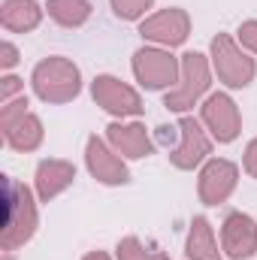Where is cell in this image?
Masks as SVG:
<instances>
[{"label": "cell", "mask_w": 257, "mask_h": 260, "mask_svg": "<svg viewBox=\"0 0 257 260\" xmlns=\"http://www.w3.org/2000/svg\"><path fill=\"white\" fill-rule=\"evenodd\" d=\"M242 167H245V173L257 179V139H251L248 145H245V157H242Z\"/></svg>", "instance_id": "d4e9b609"}, {"label": "cell", "mask_w": 257, "mask_h": 260, "mask_svg": "<svg viewBox=\"0 0 257 260\" xmlns=\"http://www.w3.org/2000/svg\"><path fill=\"white\" fill-rule=\"evenodd\" d=\"M43 136H46L43 121H40L34 112H24L15 124H9V127L3 130L6 145L15 148V151H37V148L43 145Z\"/></svg>", "instance_id": "e0dca14e"}, {"label": "cell", "mask_w": 257, "mask_h": 260, "mask_svg": "<svg viewBox=\"0 0 257 260\" xmlns=\"http://www.w3.org/2000/svg\"><path fill=\"white\" fill-rule=\"evenodd\" d=\"M185 254H188V260H224L218 251V242H215V230L206 215H197L191 221V230L185 239Z\"/></svg>", "instance_id": "2e32d148"}, {"label": "cell", "mask_w": 257, "mask_h": 260, "mask_svg": "<svg viewBox=\"0 0 257 260\" xmlns=\"http://www.w3.org/2000/svg\"><path fill=\"white\" fill-rule=\"evenodd\" d=\"M24 112H27V97H24V94L15 97V100H9V103H3V106H0V130H6L9 124H15Z\"/></svg>", "instance_id": "44dd1931"}, {"label": "cell", "mask_w": 257, "mask_h": 260, "mask_svg": "<svg viewBox=\"0 0 257 260\" xmlns=\"http://www.w3.org/2000/svg\"><path fill=\"white\" fill-rule=\"evenodd\" d=\"M200 121L203 127L209 130V136L215 142H233L242 130V115H239V106L230 94L224 91H215L203 100L200 106Z\"/></svg>", "instance_id": "ba28073f"}, {"label": "cell", "mask_w": 257, "mask_h": 260, "mask_svg": "<svg viewBox=\"0 0 257 260\" xmlns=\"http://www.w3.org/2000/svg\"><path fill=\"white\" fill-rule=\"evenodd\" d=\"M115 254H118V260H167V254H164L160 248L145 245L139 236H124V239L118 242Z\"/></svg>", "instance_id": "d6986e66"}, {"label": "cell", "mask_w": 257, "mask_h": 260, "mask_svg": "<svg viewBox=\"0 0 257 260\" xmlns=\"http://www.w3.org/2000/svg\"><path fill=\"white\" fill-rule=\"evenodd\" d=\"M15 64H18V49L6 40V43L0 46V70H12Z\"/></svg>", "instance_id": "cb8c5ba5"}, {"label": "cell", "mask_w": 257, "mask_h": 260, "mask_svg": "<svg viewBox=\"0 0 257 260\" xmlns=\"http://www.w3.org/2000/svg\"><path fill=\"white\" fill-rule=\"evenodd\" d=\"M236 40H239V46H242L245 52L257 55V18H248V21H242V24H239Z\"/></svg>", "instance_id": "7402d4cb"}, {"label": "cell", "mask_w": 257, "mask_h": 260, "mask_svg": "<svg viewBox=\"0 0 257 260\" xmlns=\"http://www.w3.org/2000/svg\"><path fill=\"white\" fill-rule=\"evenodd\" d=\"M43 21V6L37 0H3L0 3V24L9 34H30Z\"/></svg>", "instance_id": "9a60e30c"}, {"label": "cell", "mask_w": 257, "mask_h": 260, "mask_svg": "<svg viewBox=\"0 0 257 260\" xmlns=\"http://www.w3.org/2000/svg\"><path fill=\"white\" fill-rule=\"evenodd\" d=\"M212 67L218 73V79L227 88H248L257 76L254 58L230 37V34H218L212 37Z\"/></svg>", "instance_id": "3957f363"}, {"label": "cell", "mask_w": 257, "mask_h": 260, "mask_svg": "<svg viewBox=\"0 0 257 260\" xmlns=\"http://www.w3.org/2000/svg\"><path fill=\"white\" fill-rule=\"evenodd\" d=\"M73 182H76V167H73L70 160L46 157V160L37 164L34 185H37V197H40V203H52L58 194H64Z\"/></svg>", "instance_id": "4fadbf2b"}, {"label": "cell", "mask_w": 257, "mask_h": 260, "mask_svg": "<svg viewBox=\"0 0 257 260\" xmlns=\"http://www.w3.org/2000/svg\"><path fill=\"white\" fill-rule=\"evenodd\" d=\"M109 3H112V12L121 21H139L145 15V9H151L154 0H109Z\"/></svg>", "instance_id": "ffe728a7"}, {"label": "cell", "mask_w": 257, "mask_h": 260, "mask_svg": "<svg viewBox=\"0 0 257 260\" xmlns=\"http://www.w3.org/2000/svg\"><path fill=\"white\" fill-rule=\"evenodd\" d=\"M37 224H40V215H37V200L30 188L6 176V224L0 236L3 251H15L24 242H30L37 233Z\"/></svg>", "instance_id": "6da1fadb"}, {"label": "cell", "mask_w": 257, "mask_h": 260, "mask_svg": "<svg viewBox=\"0 0 257 260\" xmlns=\"http://www.w3.org/2000/svg\"><path fill=\"white\" fill-rule=\"evenodd\" d=\"M30 85H34V94L43 103L61 106V103H70V100L79 97V91H82V73H79V67L73 64L70 58L52 55V58H43L40 64L34 67Z\"/></svg>", "instance_id": "7a4b0ae2"}, {"label": "cell", "mask_w": 257, "mask_h": 260, "mask_svg": "<svg viewBox=\"0 0 257 260\" xmlns=\"http://www.w3.org/2000/svg\"><path fill=\"white\" fill-rule=\"evenodd\" d=\"M85 167L100 185H127L130 182V170L124 164V157L112 145H106L100 136H88V142H85Z\"/></svg>", "instance_id": "8fae6325"}, {"label": "cell", "mask_w": 257, "mask_h": 260, "mask_svg": "<svg viewBox=\"0 0 257 260\" xmlns=\"http://www.w3.org/2000/svg\"><path fill=\"white\" fill-rule=\"evenodd\" d=\"M82 260H112V257H109L106 251H88V254H85Z\"/></svg>", "instance_id": "484cf974"}, {"label": "cell", "mask_w": 257, "mask_h": 260, "mask_svg": "<svg viewBox=\"0 0 257 260\" xmlns=\"http://www.w3.org/2000/svg\"><path fill=\"white\" fill-rule=\"evenodd\" d=\"M91 97L103 112H109L115 118H136L145 109L139 91L130 88L127 82H121L118 76H109V73H103L91 82Z\"/></svg>", "instance_id": "8992f818"}, {"label": "cell", "mask_w": 257, "mask_h": 260, "mask_svg": "<svg viewBox=\"0 0 257 260\" xmlns=\"http://www.w3.org/2000/svg\"><path fill=\"white\" fill-rule=\"evenodd\" d=\"M221 248L230 260H248L257 254V221L245 212H227L221 224Z\"/></svg>", "instance_id": "7c38bea8"}, {"label": "cell", "mask_w": 257, "mask_h": 260, "mask_svg": "<svg viewBox=\"0 0 257 260\" xmlns=\"http://www.w3.org/2000/svg\"><path fill=\"white\" fill-rule=\"evenodd\" d=\"M46 9L61 27H82L91 18V0H46Z\"/></svg>", "instance_id": "ac0fdd59"}, {"label": "cell", "mask_w": 257, "mask_h": 260, "mask_svg": "<svg viewBox=\"0 0 257 260\" xmlns=\"http://www.w3.org/2000/svg\"><path fill=\"white\" fill-rule=\"evenodd\" d=\"M191 34V15L179 6H167L148 18L139 21V37L160 46V49H176L188 40Z\"/></svg>", "instance_id": "52a82bcc"}, {"label": "cell", "mask_w": 257, "mask_h": 260, "mask_svg": "<svg viewBox=\"0 0 257 260\" xmlns=\"http://www.w3.org/2000/svg\"><path fill=\"white\" fill-rule=\"evenodd\" d=\"M209 61L206 55L200 52H185L182 55V76H179V85L167 91L164 97V106L170 112H188L200 103V97L209 91Z\"/></svg>", "instance_id": "5b68a950"}, {"label": "cell", "mask_w": 257, "mask_h": 260, "mask_svg": "<svg viewBox=\"0 0 257 260\" xmlns=\"http://www.w3.org/2000/svg\"><path fill=\"white\" fill-rule=\"evenodd\" d=\"M21 88H24V85H21V79H18V76H3V85H0V103L15 100V94H18Z\"/></svg>", "instance_id": "603a6c76"}, {"label": "cell", "mask_w": 257, "mask_h": 260, "mask_svg": "<svg viewBox=\"0 0 257 260\" xmlns=\"http://www.w3.org/2000/svg\"><path fill=\"white\" fill-rule=\"evenodd\" d=\"M236 185H239V167L233 160H224V157H209L203 164L200 182H197L200 203L203 206H221L236 191Z\"/></svg>", "instance_id": "30bf717a"}, {"label": "cell", "mask_w": 257, "mask_h": 260, "mask_svg": "<svg viewBox=\"0 0 257 260\" xmlns=\"http://www.w3.org/2000/svg\"><path fill=\"white\" fill-rule=\"evenodd\" d=\"M106 139L109 145L121 154V157H130V160H139V157H148L154 151V142L148 136L145 124L139 121H130V124H121V121H112L106 127Z\"/></svg>", "instance_id": "5bb4252c"}, {"label": "cell", "mask_w": 257, "mask_h": 260, "mask_svg": "<svg viewBox=\"0 0 257 260\" xmlns=\"http://www.w3.org/2000/svg\"><path fill=\"white\" fill-rule=\"evenodd\" d=\"M133 76L145 91L176 88L182 76V58L170 55V49L160 46H142L133 52Z\"/></svg>", "instance_id": "277c9868"}, {"label": "cell", "mask_w": 257, "mask_h": 260, "mask_svg": "<svg viewBox=\"0 0 257 260\" xmlns=\"http://www.w3.org/2000/svg\"><path fill=\"white\" fill-rule=\"evenodd\" d=\"M176 127H179V142L170 148V164L176 170L200 167L212 154V136L206 133L203 121H197L194 115H182Z\"/></svg>", "instance_id": "9c48e42d"}]
</instances>
